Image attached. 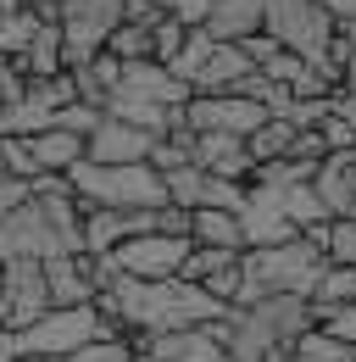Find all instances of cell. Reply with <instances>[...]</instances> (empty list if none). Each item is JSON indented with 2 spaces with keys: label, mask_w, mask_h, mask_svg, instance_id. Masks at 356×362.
<instances>
[{
  "label": "cell",
  "mask_w": 356,
  "mask_h": 362,
  "mask_svg": "<svg viewBox=\"0 0 356 362\" xmlns=\"http://www.w3.org/2000/svg\"><path fill=\"white\" fill-rule=\"evenodd\" d=\"M323 268H328V251H323L317 228L278 240V245H256V251H245V284H239L234 307H256L262 296H312Z\"/></svg>",
  "instance_id": "1"
},
{
  "label": "cell",
  "mask_w": 356,
  "mask_h": 362,
  "mask_svg": "<svg viewBox=\"0 0 356 362\" xmlns=\"http://www.w3.org/2000/svg\"><path fill=\"white\" fill-rule=\"evenodd\" d=\"M67 184H73V195L84 201V206H162L167 201V184L162 173L150 168V162H73L67 168Z\"/></svg>",
  "instance_id": "2"
},
{
  "label": "cell",
  "mask_w": 356,
  "mask_h": 362,
  "mask_svg": "<svg viewBox=\"0 0 356 362\" xmlns=\"http://www.w3.org/2000/svg\"><path fill=\"white\" fill-rule=\"evenodd\" d=\"M6 334H11V329H6ZM95 334H106V329H100V313H95V301H84V307H50L44 317H34L28 329L11 334V351H17V357L67 362L78 346H89Z\"/></svg>",
  "instance_id": "3"
},
{
  "label": "cell",
  "mask_w": 356,
  "mask_h": 362,
  "mask_svg": "<svg viewBox=\"0 0 356 362\" xmlns=\"http://www.w3.org/2000/svg\"><path fill=\"white\" fill-rule=\"evenodd\" d=\"M340 28H345V23H340L323 0H267L262 34H273L284 50H295V56H307V62H317Z\"/></svg>",
  "instance_id": "4"
},
{
  "label": "cell",
  "mask_w": 356,
  "mask_h": 362,
  "mask_svg": "<svg viewBox=\"0 0 356 362\" xmlns=\"http://www.w3.org/2000/svg\"><path fill=\"white\" fill-rule=\"evenodd\" d=\"M56 23H61V62L73 73V67H84L95 50H106L112 28L123 23V0H67Z\"/></svg>",
  "instance_id": "5"
},
{
  "label": "cell",
  "mask_w": 356,
  "mask_h": 362,
  "mask_svg": "<svg viewBox=\"0 0 356 362\" xmlns=\"http://www.w3.org/2000/svg\"><path fill=\"white\" fill-rule=\"evenodd\" d=\"M184 123H189L195 134H239V139H251L267 123V106L251 100V95H234V90H222V95L195 90L184 100Z\"/></svg>",
  "instance_id": "6"
},
{
  "label": "cell",
  "mask_w": 356,
  "mask_h": 362,
  "mask_svg": "<svg viewBox=\"0 0 356 362\" xmlns=\"http://www.w3.org/2000/svg\"><path fill=\"white\" fill-rule=\"evenodd\" d=\"M189 245H195V240H184V234H156V228H150V234H129L123 245H112V251H100V257H112V268L129 273V279H178Z\"/></svg>",
  "instance_id": "7"
},
{
  "label": "cell",
  "mask_w": 356,
  "mask_h": 362,
  "mask_svg": "<svg viewBox=\"0 0 356 362\" xmlns=\"http://www.w3.org/2000/svg\"><path fill=\"white\" fill-rule=\"evenodd\" d=\"M61 251H67V245H61L56 223L44 218V206L34 201V195L0 218V262H17V257H34V262H44V257H61Z\"/></svg>",
  "instance_id": "8"
},
{
  "label": "cell",
  "mask_w": 356,
  "mask_h": 362,
  "mask_svg": "<svg viewBox=\"0 0 356 362\" xmlns=\"http://www.w3.org/2000/svg\"><path fill=\"white\" fill-rule=\"evenodd\" d=\"M0 296H6V329H28L34 317L50 313V290H44V262L34 257H17L0 268Z\"/></svg>",
  "instance_id": "9"
},
{
  "label": "cell",
  "mask_w": 356,
  "mask_h": 362,
  "mask_svg": "<svg viewBox=\"0 0 356 362\" xmlns=\"http://www.w3.org/2000/svg\"><path fill=\"white\" fill-rule=\"evenodd\" d=\"M139 362H228V346L212 334V323H189L167 334H139L134 340Z\"/></svg>",
  "instance_id": "10"
},
{
  "label": "cell",
  "mask_w": 356,
  "mask_h": 362,
  "mask_svg": "<svg viewBox=\"0 0 356 362\" xmlns=\"http://www.w3.org/2000/svg\"><path fill=\"white\" fill-rule=\"evenodd\" d=\"M150 145L156 134L139 129V123H123V117H100L89 129V162H150Z\"/></svg>",
  "instance_id": "11"
},
{
  "label": "cell",
  "mask_w": 356,
  "mask_h": 362,
  "mask_svg": "<svg viewBox=\"0 0 356 362\" xmlns=\"http://www.w3.org/2000/svg\"><path fill=\"white\" fill-rule=\"evenodd\" d=\"M117 90L123 95H145V100H162V106H184V100L195 95V84L178 78L173 67H162V62H123Z\"/></svg>",
  "instance_id": "12"
},
{
  "label": "cell",
  "mask_w": 356,
  "mask_h": 362,
  "mask_svg": "<svg viewBox=\"0 0 356 362\" xmlns=\"http://www.w3.org/2000/svg\"><path fill=\"white\" fill-rule=\"evenodd\" d=\"M312 189L323 195L328 218H345L356 206V151H328L317 162V173H312Z\"/></svg>",
  "instance_id": "13"
},
{
  "label": "cell",
  "mask_w": 356,
  "mask_h": 362,
  "mask_svg": "<svg viewBox=\"0 0 356 362\" xmlns=\"http://www.w3.org/2000/svg\"><path fill=\"white\" fill-rule=\"evenodd\" d=\"M44 290H50V307H84V301H95V279L84 268V251L44 257Z\"/></svg>",
  "instance_id": "14"
},
{
  "label": "cell",
  "mask_w": 356,
  "mask_h": 362,
  "mask_svg": "<svg viewBox=\"0 0 356 362\" xmlns=\"http://www.w3.org/2000/svg\"><path fill=\"white\" fill-rule=\"evenodd\" d=\"M245 73H251V56H245V45H239V40H218V45L206 50V62L189 73V84H195L201 95H222V90H234Z\"/></svg>",
  "instance_id": "15"
},
{
  "label": "cell",
  "mask_w": 356,
  "mask_h": 362,
  "mask_svg": "<svg viewBox=\"0 0 356 362\" xmlns=\"http://www.w3.org/2000/svg\"><path fill=\"white\" fill-rule=\"evenodd\" d=\"M195 168H206V173H218V179H251V145L239 134H195Z\"/></svg>",
  "instance_id": "16"
},
{
  "label": "cell",
  "mask_w": 356,
  "mask_h": 362,
  "mask_svg": "<svg viewBox=\"0 0 356 362\" xmlns=\"http://www.w3.org/2000/svg\"><path fill=\"white\" fill-rule=\"evenodd\" d=\"M262 23H267V0H212L201 28L212 40H251V34H262Z\"/></svg>",
  "instance_id": "17"
},
{
  "label": "cell",
  "mask_w": 356,
  "mask_h": 362,
  "mask_svg": "<svg viewBox=\"0 0 356 362\" xmlns=\"http://www.w3.org/2000/svg\"><path fill=\"white\" fill-rule=\"evenodd\" d=\"M28 145H34V162H40V173H67L73 162H84L89 156V139L73 134V129H40V134H28Z\"/></svg>",
  "instance_id": "18"
},
{
  "label": "cell",
  "mask_w": 356,
  "mask_h": 362,
  "mask_svg": "<svg viewBox=\"0 0 356 362\" xmlns=\"http://www.w3.org/2000/svg\"><path fill=\"white\" fill-rule=\"evenodd\" d=\"M189 240L195 245H222V251H245L239 212H228V206H195L189 212Z\"/></svg>",
  "instance_id": "19"
},
{
  "label": "cell",
  "mask_w": 356,
  "mask_h": 362,
  "mask_svg": "<svg viewBox=\"0 0 356 362\" xmlns=\"http://www.w3.org/2000/svg\"><path fill=\"white\" fill-rule=\"evenodd\" d=\"M117 78H123V62H117L112 50H95L84 67H73V90H78V100L100 106V112H106V95L117 90Z\"/></svg>",
  "instance_id": "20"
},
{
  "label": "cell",
  "mask_w": 356,
  "mask_h": 362,
  "mask_svg": "<svg viewBox=\"0 0 356 362\" xmlns=\"http://www.w3.org/2000/svg\"><path fill=\"white\" fill-rule=\"evenodd\" d=\"M17 67H23V78H56V73H67V62H61V23H40V34L17 56Z\"/></svg>",
  "instance_id": "21"
},
{
  "label": "cell",
  "mask_w": 356,
  "mask_h": 362,
  "mask_svg": "<svg viewBox=\"0 0 356 362\" xmlns=\"http://www.w3.org/2000/svg\"><path fill=\"white\" fill-rule=\"evenodd\" d=\"M156 23H134V17H123L117 28H112V40H106V50L117 56V62H156V34H150Z\"/></svg>",
  "instance_id": "22"
},
{
  "label": "cell",
  "mask_w": 356,
  "mask_h": 362,
  "mask_svg": "<svg viewBox=\"0 0 356 362\" xmlns=\"http://www.w3.org/2000/svg\"><path fill=\"white\" fill-rule=\"evenodd\" d=\"M278 206H284V218H290V223L301 228V234H307V228H323V223H328V206H323V195H317V189H312V179H301V184H290V189H284V201H278Z\"/></svg>",
  "instance_id": "23"
},
{
  "label": "cell",
  "mask_w": 356,
  "mask_h": 362,
  "mask_svg": "<svg viewBox=\"0 0 356 362\" xmlns=\"http://www.w3.org/2000/svg\"><path fill=\"white\" fill-rule=\"evenodd\" d=\"M295 134H301V123H290V117H267L262 129L245 139V145H251V162H278V156H290Z\"/></svg>",
  "instance_id": "24"
},
{
  "label": "cell",
  "mask_w": 356,
  "mask_h": 362,
  "mask_svg": "<svg viewBox=\"0 0 356 362\" xmlns=\"http://www.w3.org/2000/svg\"><path fill=\"white\" fill-rule=\"evenodd\" d=\"M356 301V268L351 262H328L323 279H317V290H312V313H323V307H345Z\"/></svg>",
  "instance_id": "25"
},
{
  "label": "cell",
  "mask_w": 356,
  "mask_h": 362,
  "mask_svg": "<svg viewBox=\"0 0 356 362\" xmlns=\"http://www.w3.org/2000/svg\"><path fill=\"white\" fill-rule=\"evenodd\" d=\"M290 362H351V346H345V340H334L328 329H317V323H312L307 334H295Z\"/></svg>",
  "instance_id": "26"
},
{
  "label": "cell",
  "mask_w": 356,
  "mask_h": 362,
  "mask_svg": "<svg viewBox=\"0 0 356 362\" xmlns=\"http://www.w3.org/2000/svg\"><path fill=\"white\" fill-rule=\"evenodd\" d=\"M245 251H222V245H189V257H184V268H178V279H189V284H201V279H212L218 268H228V262H239Z\"/></svg>",
  "instance_id": "27"
},
{
  "label": "cell",
  "mask_w": 356,
  "mask_h": 362,
  "mask_svg": "<svg viewBox=\"0 0 356 362\" xmlns=\"http://www.w3.org/2000/svg\"><path fill=\"white\" fill-rule=\"evenodd\" d=\"M162 184H167V201H178V206H201V195H206V168H195V162H184V168H173V173H162Z\"/></svg>",
  "instance_id": "28"
},
{
  "label": "cell",
  "mask_w": 356,
  "mask_h": 362,
  "mask_svg": "<svg viewBox=\"0 0 356 362\" xmlns=\"http://www.w3.org/2000/svg\"><path fill=\"white\" fill-rule=\"evenodd\" d=\"M317 234H323L328 262H351V268H356V212H345V218H328Z\"/></svg>",
  "instance_id": "29"
},
{
  "label": "cell",
  "mask_w": 356,
  "mask_h": 362,
  "mask_svg": "<svg viewBox=\"0 0 356 362\" xmlns=\"http://www.w3.org/2000/svg\"><path fill=\"white\" fill-rule=\"evenodd\" d=\"M34 34H40V17H34L28 6H23V11H0V50H6V56H23Z\"/></svg>",
  "instance_id": "30"
},
{
  "label": "cell",
  "mask_w": 356,
  "mask_h": 362,
  "mask_svg": "<svg viewBox=\"0 0 356 362\" xmlns=\"http://www.w3.org/2000/svg\"><path fill=\"white\" fill-rule=\"evenodd\" d=\"M307 67H312L307 56H295V50H284V45H278V50L262 62V73L273 78V84H284V90H295V84L307 78Z\"/></svg>",
  "instance_id": "31"
},
{
  "label": "cell",
  "mask_w": 356,
  "mask_h": 362,
  "mask_svg": "<svg viewBox=\"0 0 356 362\" xmlns=\"http://www.w3.org/2000/svg\"><path fill=\"white\" fill-rule=\"evenodd\" d=\"M100 117H106L100 106H89V100H67V106H56V117H50V123H56V129H73V134L89 139V129H95Z\"/></svg>",
  "instance_id": "32"
},
{
  "label": "cell",
  "mask_w": 356,
  "mask_h": 362,
  "mask_svg": "<svg viewBox=\"0 0 356 362\" xmlns=\"http://www.w3.org/2000/svg\"><path fill=\"white\" fill-rule=\"evenodd\" d=\"M312 323H317V329H328L334 340L356 346V301H345V307H323V313H312Z\"/></svg>",
  "instance_id": "33"
},
{
  "label": "cell",
  "mask_w": 356,
  "mask_h": 362,
  "mask_svg": "<svg viewBox=\"0 0 356 362\" xmlns=\"http://www.w3.org/2000/svg\"><path fill=\"white\" fill-rule=\"evenodd\" d=\"M23 84H28V78H23L17 56H6V50H0V106H11V100L23 95Z\"/></svg>",
  "instance_id": "34"
},
{
  "label": "cell",
  "mask_w": 356,
  "mask_h": 362,
  "mask_svg": "<svg viewBox=\"0 0 356 362\" xmlns=\"http://www.w3.org/2000/svg\"><path fill=\"white\" fill-rule=\"evenodd\" d=\"M323 6H328V11H334L345 28H356V0H323Z\"/></svg>",
  "instance_id": "35"
},
{
  "label": "cell",
  "mask_w": 356,
  "mask_h": 362,
  "mask_svg": "<svg viewBox=\"0 0 356 362\" xmlns=\"http://www.w3.org/2000/svg\"><path fill=\"white\" fill-rule=\"evenodd\" d=\"M0 362H17V351H11V334H0Z\"/></svg>",
  "instance_id": "36"
},
{
  "label": "cell",
  "mask_w": 356,
  "mask_h": 362,
  "mask_svg": "<svg viewBox=\"0 0 356 362\" xmlns=\"http://www.w3.org/2000/svg\"><path fill=\"white\" fill-rule=\"evenodd\" d=\"M351 362H356V346H351Z\"/></svg>",
  "instance_id": "37"
},
{
  "label": "cell",
  "mask_w": 356,
  "mask_h": 362,
  "mask_svg": "<svg viewBox=\"0 0 356 362\" xmlns=\"http://www.w3.org/2000/svg\"><path fill=\"white\" fill-rule=\"evenodd\" d=\"M0 268H6V262H0Z\"/></svg>",
  "instance_id": "38"
},
{
  "label": "cell",
  "mask_w": 356,
  "mask_h": 362,
  "mask_svg": "<svg viewBox=\"0 0 356 362\" xmlns=\"http://www.w3.org/2000/svg\"><path fill=\"white\" fill-rule=\"evenodd\" d=\"M351 212H356V206H351Z\"/></svg>",
  "instance_id": "39"
}]
</instances>
